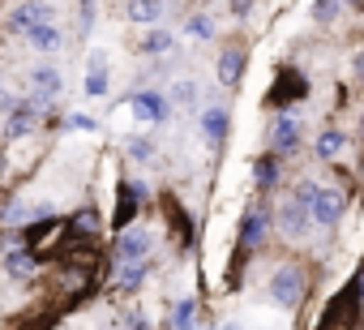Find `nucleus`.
<instances>
[{
  "label": "nucleus",
  "mask_w": 364,
  "mask_h": 330,
  "mask_svg": "<svg viewBox=\"0 0 364 330\" xmlns=\"http://www.w3.org/2000/svg\"><path fill=\"white\" fill-rule=\"evenodd\" d=\"M355 296H360V279L351 275V279L343 283V292L326 304L317 330H355Z\"/></svg>",
  "instance_id": "nucleus-1"
},
{
  "label": "nucleus",
  "mask_w": 364,
  "mask_h": 330,
  "mask_svg": "<svg viewBox=\"0 0 364 330\" xmlns=\"http://www.w3.org/2000/svg\"><path fill=\"white\" fill-rule=\"evenodd\" d=\"M309 95V78L304 73H296V69H279V78L270 82V90H266V107H274V112H283V107H291L296 99H304Z\"/></svg>",
  "instance_id": "nucleus-2"
},
{
  "label": "nucleus",
  "mask_w": 364,
  "mask_h": 330,
  "mask_svg": "<svg viewBox=\"0 0 364 330\" xmlns=\"http://www.w3.org/2000/svg\"><path fill=\"white\" fill-rule=\"evenodd\" d=\"M313 193H317V185H300L287 202H283V211H279V228H283V236H304V228H309V202H313Z\"/></svg>",
  "instance_id": "nucleus-3"
},
{
  "label": "nucleus",
  "mask_w": 364,
  "mask_h": 330,
  "mask_svg": "<svg viewBox=\"0 0 364 330\" xmlns=\"http://www.w3.org/2000/svg\"><path fill=\"white\" fill-rule=\"evenodd\" d=\"M60 232H65V223L60 219H35V223H26L22 228V249L35 257V262H43V253L52 249V245H60Z\"/></svg>",
  "instance_id": "nucleus-4"
},
{
  "label": "nucleus",
  "mask_w": 364,
  "mask_h": 330,
  "mask_svg": "<svg viewBox=\"0 0 364 330\" xmlns=\"http://www.w3.org/2000/svg\"><path fill=\"white\" fill-rule=\"evenodd\" d=\"M304 292H309V279H304V270L300 266H279L274 270V279H270V296L283 304V309H296L300 300H304Z\"/></svg>",
  "instance_id": "nucleus-5"
},
{
  "label": "nucleus",
  "mask_w": 364,
  "mask_h": 330,
  "mask_svg": "<svg viewBox=\"0 0 364 330\" xmlns=\"http://www.w3.org/2000/svg\"><path fill=\"white\" fill-rule=\"evenodd\" d=\"M343 211H347V193H338V189H317L309 202V219H317L321 228H334L343 219Z\"/></svg>",
  "instance_id": "nucleus-6"
},
{
  "label": "nucleus",
  "mask_w": 364,
  "mask_h": 330,
  "mask_svg": "<svg viewBox=\"0 0 364 330\" xmlns=\"http://www.w3.org/2000/svg\"><path fill=\"white\" fill-rule=\"evenodd\" d=\"M266 236H270V215H266L262 206H249V211H245V219H240V253L257 249Z\"/></svg>",
  "instance_id": "nucleus-7"
},
{
  "label": "nucleus",
  "mask_w": 364,
  "mask_h": 330,
  "mask_svg": "<svg viewBox=\"0 0 364 330\" xmlns=\"http://www.w3.org/2000/svg\"><path fill=\"white\" fill-rule=\"evenodd\" d=\"M99 236V215H95V206H82L69 223H65V240L69 245H90Z\"/></svg>",
  "instance_id": "nucleus-8"
},
{
  "label": "nucleus",
  "mask_w": 364,
  "mask_h": 330,
  "mask_svg": "<svg viewBox=\"0 0 364 330\" xmlns=\"http://www.w3.org/2000/svg\"><path fill=\"white\" fill-rule=\"evenodd\" d=\"M146 253H150V232L146 228H124L116 236V257L120 262H141Z\"/></svg>",
  "instance_id": "nucleus-9"
},
{
  "label": "nucleus",
  "mask_w": 364,
  "mask_h": 330,
  "mask_svg": "<svg viewBox=\"0 0 364 330\" xmlns=\"http://www.w3.org/2000/svg\"><path fill=\"white\" fill-rule=\"evenodd\" d=\"M133 116H137L141 124H159V120L167 116V99H163L159 90H141V95H133Z\"/></svg>",
  "instance_id": "nucleus-10"
},
{
  "label": "nucleus",
  "mask_w": 364,
  "mask_h": 330,
  "mask_svg": "<svg viewBox=\"0 0 364 330\" xmlns=\"http://www.w3.org/2000/svg\"><path fill=\"white\" fill-rule=\"evenodd\" d=\"M137 198H146V185H120V193H116V232L133 228V215H137Z\"/></svg>",
  "instance_id": "nucleus-11"
},
{
  "label": "nucleus",
  "mask_w": 364,
  "mask_h": 330,
  "mask_svg": "<svg viewBox=\"0 0 364 330\" xmlns=\"http://www.w3.org/2000/svg\"><path fill=\"white\" fill-rule=\"evenodd\" d=\"M270 146H274L279 154H291V150L300 146V120H296V116H279L274 129H270Z\"/></svg>",
  "instance_id": "nucleus-12"
},
{
  "label": "nucleus",
  "mask_w": 364,
  "mask_h": 330,
  "mask_svg": "<svg viewBox=\"0 0 364 330\" xmlns=\"http://www.w3.org/2000/svg\"><path fill=\"white\" fill-rule=\"evenodd\" d=\"M163 215H167V223H171V232H176V240H180V245H189V240H193V219L185 215V206H180L171 193L163 198Z\"/></svg>",
  "instance_id": "nucleus-13"
},
{
  "label": "nucleus",
  "mask_w": 364,
  "mask_h": 330,
  "mask_svg": "<svg viewBox=\"0 0 364 330\" xmlns=\"http://www.w3.org/2000/svg\"><path fill=\"white\" fill-rule=\"evenodd\" d=\"M26 39H31L39 52H56V48H60V31H56V22H52V18L35 22V26L26 31Z\"/></svg>",
  "instance_id": "nucleus-14"
},
{
  "label": "nucleus",
  "mask_w": 364,
  "mask_h": 330,
  "mask_svg": "<svg viewBox=\"0 0 364 330\" xmlns=\"http://www.w3.org/2000/svg\"><path fill=\"white\" fill-rule=\"evenodd\" d=\"M240 73H245V48H228V52L219 56V82H223V86H236Z\"/></svg>",
  "instance_id": "nucleus-15"
},
{
  "label": "nucleus",
  "mask_w": 364,
  "mask_h": 330,
  "mask_svg": "<svg viewBox=\"0 0 364 330\" xmlns=\"http://www.w3.org/2000/svg\"><path fill=\"white\" fill-rule=\"evenodd\" d=\"M35 120H39V112H35V107H31V99H26L22 107H14V112H9V129H5V133L18 142V137H26V133L35 129Z\"/></svg>",
  "instance_id": "nucleus-16"
},
{
  "label": "nucleus",
  "mask_w": 364,
  "mask_h": 330,
  "mask_svg": "<svg viewBox=\"0 0 364 330\" xmlns=\"http://www.w3.org/2000/svg\"><path fill=\"white\" fill-rule=\"evenodd\" d=\"M5 270H9L14 279H31V275L39 270V262H35L26 249H9V257H5Z\"/></svg>",
  "instance_id": "nucleus-17"
},
{
  "label": "nucleus",
  "mask_w": 364,
  "mask_h": 330,
  "mask_svg": "<svg viewBox=\"0 0 364 330\" xmlns=\"http://www.w3.org/2000/svg\"><path fill=\"white\" fill-rule=\"evenodd\" d=\"M202 129H206L210 142H223V137H228V112H223V107H210V112L202 116Z\"/></svg>",
  "instance_id": "nucleus-18"
},
{
  "label": "nucleus",
  "mask_w": 364,
  "mask_h": 330,
  "mask_svg": "<svg viewBox=\"0 0 364 330\" xmlns=\"http://www.w3.org/2000/svg\"><path fill=\"white\" fill-rule=\"evenodd\" d=\"M343 146H347L343 129H326V133L317 137V159H334V154H343Z\"/></svg>",
  "instance_id": "nucleus-19"
},
{
  "label": "nucleus",
  "mask_w": 364,
  "mask_h": 330,
  "mask_svg": "<svg viewBox=\"0 0 364 330\" xmlns=\"http://www.w3.org/2000/svg\"><path fill=\"white\" fill-rule=\"evenodd\" d=\"M253 181H257L262 189H270V185L279 181V159H274V154H266V159L253 163Z\"/></svg>",
  "instance_id": "nucleus-20"
},
{
  "label": "nucleus",
  "mask_w": 364,
  "mask_h": 330,
  "mask_svg": "<svg viewBox=\"0 0 364 330\" xmlns=\"http://www.w3.org/2000/svg\"><path fill=\"white\" fill-rule=\"evenodd\" d=\"M103 90H107V69H103V56H95L90 60V73H86V95L99 99Z\"/></svg>",
  "instance_id": "nucleus-21"
},
{
  "label": "nucleus",
  "mask_w": 364,
  "mask_h": 330,
  "mask_svg": "<svg viewBox=\"0 0 364 330\" xmlns=\"http://www.w3.org/2000/svg\"><path fill=\"white\" fill-rule=\"evenodd\" d=\"M141 279H146V262H120V270H116V283H120L124 292H133Z\"/></svg>",
  "instance_id": "nucleus-22"
},
{
  "label": "nucleus",
  "mask_w": 364,
  "mask_h": 330,
  "mask_svg": "<svg viewBox=\"0 0 364 330\" xmlns=\"http://www.w3.org/2000/svg\"><path fill=\"white\" fill-rule=\"evenodd\" d=\"M185 31H189L193 39H215V22H210L206 14H193V18L185 22Z\"/></svg>",
  "instance_id": "nucleus-23"
},
{
  "label": "nucleus",
  "mask_w": 364,
  "mask_h": 330,
  "mask_svg": "<svg viewBox=\"0 0 364 330\" xmlns=\"http://www.w3.org/2000/svg\"><path fill=\"white\" fill-rule=\"evenodd\" d=\"M171 330H193V300H180V304H176Z\"/></svg>",
  "instance_id": "nucleus-24"
},
{
  "label": "nucleus",
  "mask_w": 364,
  "mask_h": 330,
  "mask_svg": "<svg viewBox=\"0 0 364 330\" xmlns=\"http://www.w3.org/2000/svg\"><path fill=\"white\" fill-rule=\"evenodd\" d=\"M129 18H133V22H159L163 9H159V5H129Z\"/></svg>",
  "instance_id": "nucleus-25"
},
{
  "label": "nucleus",
  "mask_w": 364,
  "mask_h": 330,
  "mask_svg": "<svg viewBox=\"0 0 364 330\" xmlns=\"http://www.w3.org/2000/svg\"><path fill=\"white\" fill-rule=\"evenodd\" d=\"M338 14H343V5H326V0H321V5H313V18L317 22H334Z\"/></svg>",
  "instance_id": "nucleus-26"
},
{
  "label": "nucleus",
  "mask_w": 364,
  "mask_h": 330,
  "mask_svg": "<svg viewBox=\"0 0 364 330\" xmlns=\"http://www.w3.org/2000/svg\"><path fill=\"white\" fill-rule=\"evenodd\" d=\"M167 48H171V35H167V31H154V35L146 39V52H167Z\"/></svg>",
  "instance_id": "nucleus-27"
},
{
  "label": "nucleus",
  "mask_w": 364,
  "mask_h": 330,
  "mask_svg": "<svg viewBox=\"0 0 364 330\" xmlns=\"http://www.w3.org/2000/svg\"><path fill=\"white\" fill-rule=\"evenodd\" d=\"M95 14H99L95 5H77V18H82V26H86V31L95 26Z\"/></svg>",
  "instance_id": "nucleus-28"
},
{
  "label": "nucleus",
  "mask_w": 364,
  "mask_h": 330,
  "mask_svg": "<svg viewBox=\"0 0 364 330\" xmlns=\"http://www.w3.org/2000/svg\"><path fill=\"white\" fill-rule=\"evenodd\" d=\"M69 124H73V129H90V133H95V120H90V116H73Z\"/></svg>",
  "instance_id": "nucleus-29"
},
{
  "label": "nucleus",
  "mask_w": 364,
  "mask_h": 330,
  "mask_svg": "<svg viewBox=\"0 0 364 330\" xmlns=\"http://www.w3.org/2000/svg\"><path fill=\"white\" fill-rule=\"evenodd\" d=\"M133 154H137V159H146V154H150V142H141V137H137V142H133Z\"/></svg>",
  "instance_id": "nucleus-30"
},
{
  "label": "nucleus",
  "mask_w": 364,
  "mask_h": 330,
  "mask_svg": "<svg viewBox=\"0 0 364 330\" xmlns=\"http://www.w3.org/2000/svg\"><path fill=\"white\" fill-rule=\"evenodd\" d=\"M5 107H9V95H5V90H0V112H5Z\"/></svg>",
  "instance_id": "nucleus-31"
}]
</instances>
